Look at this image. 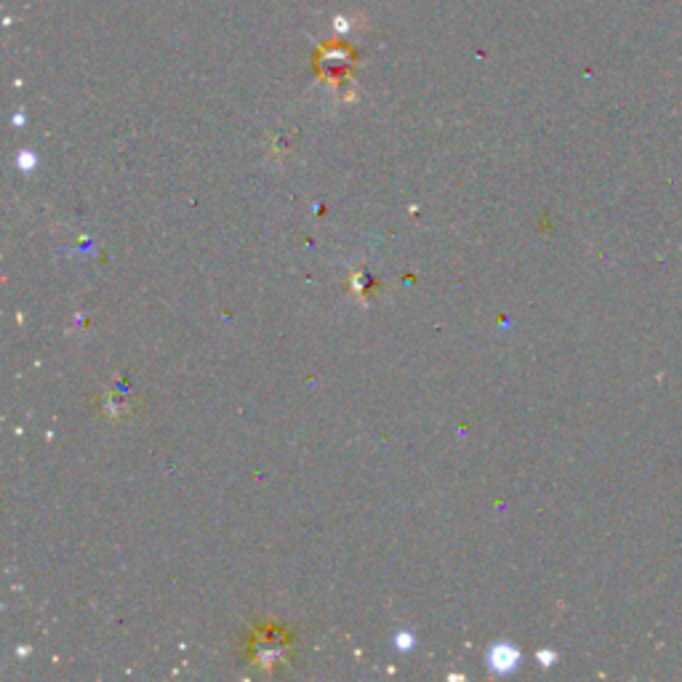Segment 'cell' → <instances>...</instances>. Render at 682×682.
<instances>
[{
  "instance_id": "6da1fadb",
  "label": "cell",
  "mask_w": 682,
  "mask_h": 682,
  "mask_svg": "<svg viewBox=\"0 0 682 682\" xmlns=\"http://www.w3.org/2000/svg\"><path fill=\"white\" fill-rule=\"evenodd\" d=\"M514 663H517V651L509 645H496L491 651V666L496 672H509Z\"/></svg>"
}]
</instances>
